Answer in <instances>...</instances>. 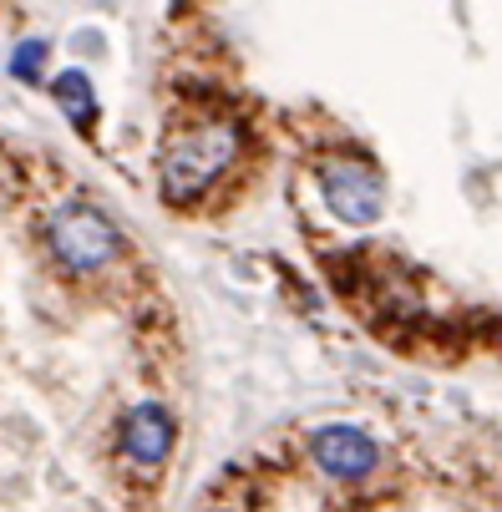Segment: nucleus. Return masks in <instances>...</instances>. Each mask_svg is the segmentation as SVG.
<instances>
[{
  "mask_svg": "<svg viewBox=\"0 0 502 512\" xmlns=\"http://www.w3.org/2000/svg\"><path fill=\"white\" fill-rule=\"evenodd\" d=\"M46 61H51V41L26 36V41L11 46L6 71H11V82H21V87H41V82H46Z\"/></svg>",
  "mask_w": 502,
  "mask_h": 512,
  "instance_id": "7",
  "label": "nucleus"
},
{
  "mask_svg": "<svg viewBox=\"0 0 502 512\" xmlns=\"http://www.w3.org/2000/svg\"><path fill=\"white\" fill-rule=\"evenodd\" d=\"M173 442H178V421H173V411H168V406L142 401V406H132V411L122 416L117 447H122V457H127L132 467H142V472L163 467V462H168V452H173Z\"/></svg>",
  "mask_w": 502,
  "mask_h": 512,
  "instance_id": "5",
  "label": "nucleus"
},
{
  "mask_svg": "<svg viewBox=\"0 0 502 512\" xmlns=\"http://www.w3.org/2000/svg\"><path fill=\"white\" fill-rule=\"evenodd\" d=\"M46 249L51 259L66 269V274H102L117 264L122 254V229L117 218L102 208V203H87V198H66L46 213Z\"/></svg>",
  "mask_w": 502,
  "mask_h": 512,
  "instance_id": "2",
  "label": "nucleus"
},
{
  "mask_svg": "<svg viewBox=\"0 0 502 512\" xmlns=\"http://www.w3.org/2000/svg\"><path fill=\"white\" fill-rule=\"evenodd\" d=\"M51 102H56V112L77 127V132H92L97 117H102L97 82L87 77L82 66H61V71H56V77H51Z\"/></svg>",
  "mask_w": 502,
  "mask_h": 512,
  "instance_id": "6",
  "label": "nucleus"
},
{
  "mask_svg": "<svg viewBox=\"0 0 502 512\" xmlns=\"http://www.w3.org/2000/svg\"><path fill=\"white\" fill-rule=\"evenodd\" d=\"M244 153V132L234 117L224 112H203L188 117L168 132L163 158H158V178H163V198L168 203H193L219 183Z\"/></svg>",
  "mask_w": 502,
  "mask_h": 512,
  "instance_id": "1",
  "label": "nucleus"
},
{
  "mask_svg": "<svg viewBox=\"0 0 502 512\" xmlns=\"http://www.w3.org/2000/svg\"><path fill=\"white\" fill-rule=\"evenodd\" d=\"M310 462L330 482H366L381 467V447L366 426L355 421H330L310 431Z\"/></svg>",
  "mask_w": 502,
  "mask_h": 512,
  "instance_id": "4",
  "label": "nucleus"
},
{
  "mask_svg": "<svg viewBox=\"0 0 502 512\" xmlns=\"http://www.w3.org/2000/svg\"><path fill=\"white\" fill-rule=\"evenodd\" d=\"M315 188H320L325 213L345 229H371L386 218V178L376 173V163L355 158V153L325 158L315 168Z\"/></svg>",
  "mask_w": 502,
  "mask_h": 512,
  "instance_id": "3",
  "label": "nucleus"
}]
</instances>
